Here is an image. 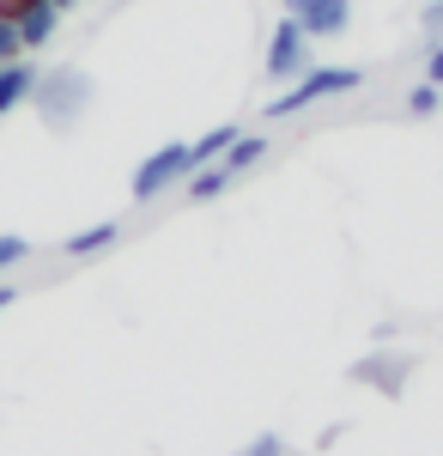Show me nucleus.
I'll return each instance as SVG.
<instances>
[{
	"label": "nucleus",
	"mask_w": 443,
	"mask_h": 456,
	"mask_svg": "<svg viewBox=\"0 0 443 456\" xmlns=\"http://www.w3.org/2000/svg\"><path fill=\"white\" fill-rule=\"evenodd\" d=\"M31 92H36V68L25 61V55H19V61H0V116L19 110Z\"/></svg>",
	"instance_id": "nucleus-7"
},
{
	"label": "nucleus",
	"mask_w": 443,
	"mask_h": 456,
	"mask_svg": "<svg viewBox=\"0 0 443 456\" xmlns=\"http://www.w3.org/2000/svg\"><path fill=\"white\" fill-rule=\"evenodd\" d=\"M116 238H122V225H116V219H103V225H85V232H73V238H68L61 249H68L73 262H85V256H98V249H109Z\"/></svg>",
	"instance_id": "nucleus-9"
},
{
	"label": "nucleus",
	"mask_w": 443,
	"mask_h": 456,
	"mask_svg": "<svg viewBox=\"0 0 443 456\" xmlns=\"http://www.w3.org/2000/svg\"><path fill=\"white\" fill-rule=\"evenodd\" d=\"M225 183H231L225 165H201V171H189V201H213V195H225Z\"/></svg>",
	"instance_id": "nucleus-11"
},
{
	"label": "nucleus",
	"mask_w": 443,
	"mask_h": 456,
	"mask_svg": "<svg viewBox=\"0 0 443 456\" xmlns=\"http://www.w3.org/2000/svg\"><path fill=\"white\" fill-rule=\"evenodd\" d=\"M358 86H365L358 68H310V73H298L279 98H268V116L279 122V116H298V110L322 104V98H341V92H358Z\"/></svg>",
	"instance_id": "nucleus-1"
},
{
	"label": "nucleus",
	"mask_w": 443,
	"mask_h": 456,
	"mask_svg": "<svg viewBox=\"0 0 443 456\" xmlns=\"http://www.w3.org/2000/svg\"><path fill=\"white\" fill-rule=\"evenodd\" d=\"M438 104H443V86H431V79H419L407 92V116H431Z\"/></svg>",
	"instance_id": "nucleus-12"
},
{
	"label": "nucleus",
	"mask_w": 443,
	"mask_h": 456,
	"mask_svg": "<svg viewBox=\"0 0 443 456\" xmlns=\"http://www.w3.org/2000/svg\"><path fill=\"white\" fill-rule=\"evenodd\" d=\"M310 73V37L298 31V19H279L268 37V79H298Z\"/></svg>",
	"instance_id": "nucleus-5"
},
{
	"label": "nucleus",
	"mask_w": 443,
	"mask_h": 456,
	"mask_svg": "<svg viewBox=\"0 0 443 456\" xmlns=\"http://www.w3.org/2000/svg\"><path fill=\"white\" fill-rule=\"evenodd\" d=\"M425 31H443V0H425Z\"/></svg>",
	"instance_id": "nucleus-17"
},
{
	"label": "nucleus",
	"mask_w": 443,
	"mask_h": 456,
	"mask_svg": "<svg viewBox=\"0 0 443 456\" xmlns=\"http://www.w3.org/2000/svg\"><path fill=\"white\" fill-rule=\"evenodd\" d=\"M31 98L43 104V116H49L55 128H68L73 116L85 110L92 86H85V73H79V68H61V73H49V79H36V92H31Z\"/></svg>",
	"instance_id": "nucleus-3"
},
{
	"label": "nucleus",
	"mask_w": 443,
	"mask_h": 456,
	"mask_svg": "<svg viewBox=\"0 0 443 456\" xmlns=\"http://www.w3.org/2000/svg\"><path fill=\"white\" fill-rule=\"evenodd\" d=\"M189 171H195V152H189V141H171V146H158L152 159H140V171H134V183H128V195H134V201H152V195H165L171 183H182Z\"/></svg>",
	"instance_id": "nucleus-2"
},
{
	"label": "nucleus",
	"mask_w": 443,
	"mask_h": 456,
	"mask_svg": "<svg viewBox=\"0 0 443 456\" xmlns=\"http://www.w3.org/2000/svg\"><path fill=\"white\" fill-rule=\"evenodd\" d=\"M19 55H25V37L12 25V12H0V61H19Z\"/></svg>",
	"instance_id": "nucleus-13"
},
{
	"label": "nucleus",
	"mask_w": 443,
	"mask_h": 456,
	"mask_svg": "<svg viewBox=\"0 0 443 456\" xmlns=\"http://www.w3.org/2000/svg\"><path fill=\"white\" fill-rule=\"evenodd\" d=\"M425 79H431V86H443V37L425 49Z\"/></svg>",
	"instance_id": "nucleus-16"
},
{
	"label": "nucleus",
	"mask_w": 443,
	"mask_h": 456,
	"mask_svg": "<svg viewBox=\"0 0 443 456\" xmlns=\"http://www.w3.org/2000/svg\"><path fill=\"white\" fill-rule=\"evenodd\" d=\"M25 256H31V244H25V238H0V274H6V268H19Z\"/></svg>",
	"instance_id": "nucleus-14"
},
{
	"label": "nucleus",
	"mask_w": 443,
	"mask_h": 456,
	"mask_svg": "<svg viewBox=\"0 0 443 456\" xmlns=\"http://www.w3.org/2000/svg\"><path fill=\"white\" fill-rule=\"evenodd\" d=\"M238 456H286V438H279V432H262V438H255V444H243Z\"/></svg>",
	"instance_id": "nucleus-15"
},
{
	"label": "nucleus",
	"mask_w": 443,
	"mask_h": 456,
	"mask_svg": "<svg viewBox=\"0 0 443 456\" xmlns=\"http://www.w3.org/2000/svg\"><path fill=\"white\" fill-rule=\"evenodd\" d=\"M262 159H268V134H238V141H231V152H225L219 165L238 176V171H249V165H262Z\"/></svg>",
	"instance_id": "nucleus-10"
},
{
	"label": "nucleus",
	"mask_w": 443,
	"mask_h": 456,
	"mask_svg": "<svg viewBox=\"0 0 443 456\" xmlns=\"http://www.w3.org/2000/svg\"><path fill=\"white\" fill-rule=\"evenodd\" d=\"M12 298H19V286H12V281H0V311H6Z\"/></svg>",
	"instance_id": "nucleus-18"
},
{
	"label": "nucleus",
	"mask_w": 443,
	"mask_h": 456,
	"mask_svg": "<svg viewBox=\"0 0 443 456\" xmlns=\"http://www.w3.org/2000/svg\"><path fill=\"white\" fill-rule=\"evenodd\" d=\"M238 134H243L238 122H219V128H206L201 141H189V152H195V171H201V165H219V159L231 152V141H238Z\"/></svg>",
	"instance_id": "nucleus-8"
},
{
	"label": "nucleus",
	"mask_w": 443,
	"mask_h": 456,
	"mask_svg": "<svg viewBox=\"0 0 443 456\" xmlns=\"http://www.w3.org/2000/svg\"><path fill=\"white\" fill-rule=\"evenodd\" d=\"M286 19H298V31L310 43H322V37H341L352 25V0H286Z\"/></svg>",
	"instance_id": "nucleus-4"
},
{
	"label": "nucleus",
	"mask_w": 443,
	"mask_h": 456,
	"mask_svg": "<svg viewBox=\"0 0 443 456\" xmlns=\"http://www.w3.org/2000/svg\"><path fill=\"white\" fill-rule=\"evenodd\" d=\"M0 12H12L25 49H43V43H55V31H61V6L55 0H0Z\"/></svg>",
	"instance_id": "nucleus-6"
}]
</instances>
